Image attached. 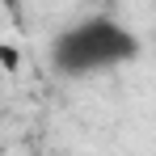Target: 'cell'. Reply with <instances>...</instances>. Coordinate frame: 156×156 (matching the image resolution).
Instances as JSON below:
<instances>
[{"label":"cell","instance_id":"obj_1","mask_svg":"<svg viewBox=\"0 0 156 156\" xmlns=\"http://www.w3.org/2000/svg\"><path fill=\"white\" fill-rule=\"evenodd\" d=\"M139 55V38L110 17H89L80 26L63 30L51 47V63L59 76H97Z\"/></svg>","mask_w":156,"mask_h":156}]
</instances>
